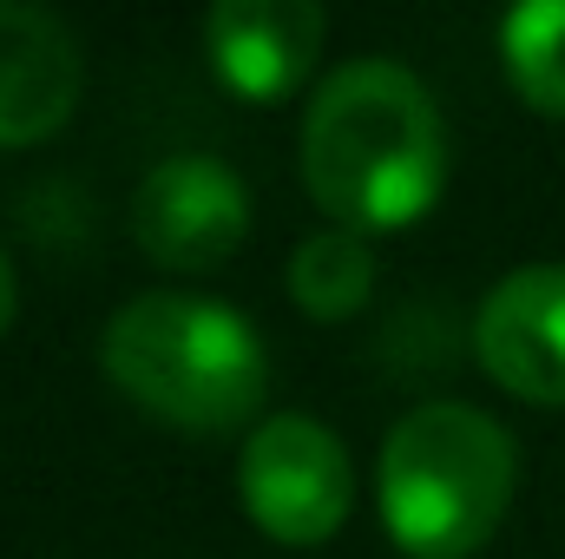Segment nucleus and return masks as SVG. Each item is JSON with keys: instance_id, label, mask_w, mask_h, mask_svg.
<instances>
[{"instance_id": "obj_3", "label": "nucleus", "mask_w": 565, "mask_h": 559, "mask_svg": "<svg viewBox=\"0 0 565 559\" xmlns=\"http://www.w3.org/2000/svg\"><path fill=\"white\" fill-rule=\"evenodd\" d=\"M520 481V447L473 402H422L375 461L382 527L408 559H467L493 540Z\"/></svg>"}, {"instance_id": "obj_5", "label": "nucleus", "mask_w": 565, "mask_h": 559, "mask_svg": "<svg viewBox=\"0 0 565 559\" xmlns=\"http://www.w3.org/2000/svg\"><path fill=\"white\" fill-rule=\"evenodd\" d=\"M132 238L158 271H217L250 238V184L211 151L158 158L132 191Z\"/></svg>"}, {"instance_id": "obj_1", "label": "nucleus", "mask_w": 565, "mask_h": 559, "mask_svg": "<svg viewBox=\"0 0 565 559\" xmlns=\"http://www.w3.org/2000/svg\"><path fill=\"white\" fill-rule=\"evenodd\" d=\"M309 198L342 231H408L447 184V119L402 60L335 66L302 119Z\"/></svg>"}, {"instance_id": "obj_8", "label": "nucleus", "mask_w": 565, "mask_h": 559, "mask_svg": "<svg viewBox=\"0 0 565 559\" xmlns=\"http://www.w3.org/2000/svg\"><path fill=\"white\" fill-rule=\"evenodd\" d=\"M322 40H329V13L316 0H217L204 20L211 73L250 106L289 99L309 80Z\"/></svg>"}, {"instance_id": "obj_10", "label": "nucleus", "mask_w": 565, "mask_h": 559, "mask_svg": "<svg viewBox=\"0 0 565 559\" xmlns=\"http://www.w3.org/2000/svg\"><path fill=\"white\" fill-rule=\"evenodd\" d=\"M500 60L526 106L565 119V0H526L500 20Z\"/></svg>"}, {"instance_id": "obj_6", "label": "nucleus", "mask_w": 565, "mask_h": 559, "mask_svg": "<svg viewBox=\"0 0 565 559\" xmlns=\"http://www.w3.org/2000/svg\"><path fill=\"white\" fill-rule=\"evenodd\" d=\"M473 362L507 395L565 409V264H520L480 296Z\"/></svg>"}, {"instance_id": "obj_4", "label": "nucleus", "mask_w": 565, "mask_h": 559, "mask_svg": "<svg viewBox=\"0 0 565 559\" xmlns=\"http://www.w3.org/2000/svg\"><path fill=\"white\" fill-rule=\"evenodd\" d=\"M237 494H244V514L257 520L264 540L322 547L342 534V520L355 507L349 447L316 415L282 409V415L250 428V441L237 454Z\"/></svg>"}, {"instance_id": "obj_7", "label": "nucleus", "mask_w": 565, "mask_h": 559, "mask_svg": "<svg viewBox=\"0 0 565 559\" xmlns=\"http://www.w3.org/2000/svg\"><path fill=\"white\" fill-rule=\"evenodd\" d=\"M86 86L73 27L53 7L0 0V151L53 139Z\"/></svg>"}, {"instance_id": "obj_11", "label": "nucleus", "mask_w": 565, "mask_h": 559, "mask_svg": "<svg viewBox=\"0 0 565 559\" xmlns=\"http://www.w3.org/2000/svg\"><path fill=\"white\" fill-rule=\"evenodd\" d=\"M13 309H20V283H13V264H7V251H0V336L13 329Z\"/></svg>"}, {"instance_id": "obj_2", "label": "nucleus", "mask_w": 565, "mask_h": 559, "mask_svg": "<svg viewBox=\"0 0 565 559\" xmlns=\"http://www.w3.org/2000/svg\"><path fill=\"white\" fill-rule=\"evenodd\" d=\"M106 382L151 421L184 434H231L270 395V349L244 309L184 289H145L99 336Z\"/></svg>"}, {"instance_id": "obj_9", "label": "nucleus", "mask_w": 565, "mask_h": 559, "mask_svg": "<svg viewBox=\"0 0 565 559\" xmlns=\"http://www.w3.org/2000/svg\"><path fill=\"white\" fill-rule=\"evenodd\" d=\"M289 296L316 323L362 316L369 296H375V251H369V238L362 231H342V224L302 238L296 257H289Z\"/></svg>"}]
</instances>
